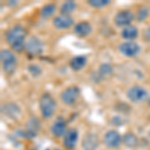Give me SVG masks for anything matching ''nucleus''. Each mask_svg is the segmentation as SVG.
<instances>
[{
  "instance_id": "nucleus-1",
  "label": "nucleus",
  "mask_w": 150,
  "mask_h": 150,
  "mask_svg": "<svg viewBox=\"0 0 150 150\" xmlns=\"http://www.w3.org/2000/svg\"><path fill=\"white\" fill-rule=\"evenodd\" d=\"M6 42L14 51H22L26 44V30L23 26L16 24L9 28L6 32Z\"/></svg>"
},
{
  "instance_id": "nucleus-2",
  "label": "nucleus",
  "mask_w": 150,
  "mask_h": 150,
  "mask_svg": "<svg viewBox=\"0 0 150 150\" xmlns=\"http://www.w3.org/2000/svg\"><path fill=\"white\" fill-rule=\"evenodd\" d=\"M0 58H1L2 68L4 72L8 75L14 73L17 67V58L15 54L8 49H2L0 52Z\"/></svg>"
},
{
  "instance_id": "nucleus-3",
  "label": "nucleus",
  "mask_w": 150,
  "mask_h": 150,
  "mask_svg": "<svg viewBox=\"0 0 150 150\" xmlns=\"http://www.w3.org/2000/svg\"><path fill=\"white\" fill-rule=\"evenodd\" d=\"M56 101L49 93H44L41 95L39 100V108L41 115L44 118H50L54 114L56 109Z\"/></svg>"
},
{
  "instance_id": "nucleus-4",
  "label": "nucleus",
  "mask_w": 150,
  "mask_h": 150,
  "mask_svg": "<svg viewBox=\"0 0 150 150\" xmlns=\"http://www.w3.org/2000/svg\"><path fill=\"white\" fill-rule=\"evenodd\" d=\"M24 49L26 50V52L28 54L32 55V56H35V55H39L43 52V43L39 38L35 37V36H31L29 39L26 41L25 44V48Z\"/></svg>"
},
{
  "instance_id": "nucleus-5",
  "label": "nucleus",
  "mask_w": 150,
  "mask_h": 150,
  "mask_svg": "<svg viewBox=\"0 0 150 150\" xmlns=\"http://www.w3.org/2000/svg\"><path fill=\"white\" fill-rule=\"evenodd\" d=\"M79 93H80V91H79V88L77 86H69L62 91L60 97H61L62 102L64 104H66V105H72L78 99Z\"/></svg>"
},
{
  "instance_id": "nucleus-6",
  "label": "nucleus",
  "mask_w": 150,
  "mask_h": 150,
  "mask_svg": "<svg viewBox=\"0 0 150 150\" xmlns=\"http://www.w3.org/2000/svg\"><path fill=\"white\" fill-rule=\"evenodd\" d=\"M147 95H148V93H147L146 89L143 88L142 86H138V85L132 86L127 91L128 99L135 103L141 102V101L145 100L147 98Z\"/></svg>"
},
{
  "instance_id": "nucleus-7",
  "label": "nucleus",
  "mask_w": 150,
  "mask_h": 150,
  "mask_svg": "<svg viewBox=\"0 0 150 150\" xmlns=\"http://www.w3.org/2000/svg\"><path fill=\"white\" fill-rule=\"evenodd\" d=\"M141 47L134 41H127L119 45V51L126 57H134L140 52Z\"/></svg>"
},
{
  "instance_id": "nucleus-8",
  "label": "nucleus",
  "mask_w": 150,
  "mask_h": 150,
  "mask_svg": "<svg viewBox=\"0 0 150 150\" xmlns=\"http://www.w3.org/2000/svg\"><path fill=\"white\" fill-rule=\"evenodd\" d=\"M134 19V15L130 10H121L119 11L114 17V23L118 27H126L130 25Z\"/></svg>"
},
{
  "instance_id": "nucleus-9",
  "label": "nucleus",
  "mask_w": 150,
  "mask_h": 150,
  "mask_svg": "<svg viewBox=\"0 0 150 150\" xmlns=\"http://www.w3.org/2000/svg\"><path fill=\"white\" fill-rule=\"evenodd\" d=\"M122 141V138L120 134L117 131L114 130H110V131L106 132L104 135V143L109 148H117L120 146Z\"/></svg>"
},
{
  "instance_id": "nucleus-10",
  "label": "nucleus",
  "mask_w": 150,
  "mask_h": 150,
  "mask_svg": "<svg viewBox=\"0 0 150 150\" xmlns=\"http://www.w3.org/2000/svg\"><path fill=\"white\" fill-rule=\"evenodd\" d=\"M74 24L73 18L70 15H65V14H60L53 19V25L55 28L63 30V29L70 28Z\"/></svg>"
},
{
  "instance_id": "nucleus-11",
  "label": "nucleus",
  "mask_w": 150,
  "mask_h": 150,
  "mask_svg": "<svg viewBox=\"0 0 150 150\" xmlns=\"http://www.w3.org/2000/svg\"><path fill=\"white\" fill-rule=\"evenodd\" d=\"M77 140H78V132H77L76 129L71 128V129L67 130L66 134L64 135L63 144L66 148L73 149L77 143Z\"/></svg>"
},
{
  "instance_id": "nucleus-12",
  "label": "nucleus",
  "mask_w": 150,
  "mask_h": 150,
  "mask_svg": "<svg viewBox=\"0 0 150 150\" xmlns=\"http://www.w3.org/2000/svg\"><path fill=\"white\" fill-rule=\"evenodd\" d=\"M51 132L55 137H62L66 134L67 128H66V123L64 122L63 119L59 118L56 121L52 124L51 126Z\"/></svg>"
},
{
  "instance_id": "nucleus-13",
  "label": "nucleus",
  "mask_w": 150,
  "mask_h": 150,
  "mask_svg": "<svg viewBox=\"0 0 150 150\" xmlns=\"http://www.w3.org/2000/svg\"><path fill=\"white\" fill-rule=\"evenodd\" d=\"M92 31V27H91L90 23L87 21H81L78 22L76 25H74V32L76 35L81 36V37H85V36L89 35Z\"/></svg>"
},
{
  "instance_id": "nucleus-14",
  "label": "nucleus",
  "mask_w": 150,
  "mask_h": 150,
  "mask_svg": "<svg viewBox=\"0 0 150 150\" xmlns=\"http://www.w3.org/2000/svg\"><path fill=\"white\" fill-rule=\"evenodd\" d=\"M86 62H87L86 56H84V55H78V56H74L70 60L69 65L72 70H74V71H79V70H81L85 66Z\"/></svg>"
},
{
  "instance_id": "nucleus-15",
  "label": "nucleus",
  "mask_w": 150,
  "mask_h": 150,
  "mask_svg": "<svg viewBox=\"0 0 150 150\" xmlns=\"http://www.w3.org/2000/svg\"><path fill=\"white\" fill-rule=\"evenodd\" d=\"M138 29L137 27H135L134 25H128L126 27H124L121 31V36L122 38L126 40H134L135 38H137L138 36Z\"/></svg>"
},
{
  "instance_id": "nucleus-16",
  "label": "nucleus",
  "mask_w": 150,
  "mask_h": 150,
  "mask_svg": "<svg viewBox=\"0 0 150 150\" xmlns=\"http://www.w3.org/2000/svg\"><path fill=\"white\" fill-rule=\"evenodd\" d=\"M97 138L93 134H87L83 139V148L85 150H94L97 147Z\"/></svg>"
},
{
  "instance_id": "nucleus-17",
  "label": "nucleus",
  "mask_w": 150,
  "mask_h": 150,
  "mask_svg": "<svg viewBox=\"0 0 150 150\" xmlns=\"http://www.w3.org/2000/svg\"><path fill=\"white\" fill-rule=\"evenodd\" d=\"M55 11H56V5L54 3H49L46 4L41 8L40 10V16L44 19L50 18L52 15H54Z\"/></svg>"
},
{
  "instance_id": "nucleus-18",
  "label": "nucleus",
  "mask_w": 150,
  "mask_h": 150,
  "mask_svg": "<svg viewBox=\"0 0 150 150\" xmlns=\"http://www.w3.org/2000/svg\"><path fill=\"white\" fill-rule=\"evenodd\" d=\"M76 3L74 1H65L63 4L61 5V13L65 14V15H69L70 13H72L75 9H76Z\"/></svg>"
},
{
  "instance_id": "nucleus-19",
  "label": "nucleus",
  "mask_w": 150,
  "mask_h": 150,
  "mask_svg": "<svg viewBox=\"0 0 150 150\" xmlns=\"http://www.w3.org/2000/svg\"><path fill=\"white\" fill-rule=\"evenodd\" d=\"M113 72L112 66L108 63H103L102 65H100L98 69V74L99 76H101L102 78H107L109 77Z\"/></svg>"
},
{
  "instance_id": "nucleus-20",
  "label": "nucleus",
  "mask_w": 150,
  "mask_h": 150,
  "mask_svg": "<svg viewBox=\"0 0 150 150\" xmlns=\"http://www.w3.org/2000/svg\"><path fill=\"white\" fill-rule=\"evenodd\" d=\"M123 142H124L127 146L132 147L137 144V138L132 133H127V134H125L124 137H123Z\"/></svg>"
},
{
  "instance_id": "nucleus-21",
  "label": "nucleus",
  "mask_w": 150,
  "mask_h": 150,
  "mask_svg": "<svg viewBox=\"0 0 150 150\" xmlns=\"http://www.w3.org/2000/svg\"><path fill=\"white\" fill-rule=\"evenodd\" d=\"M88 4L94 8H102V7H105L108 4H110V1L109 0H89Z\"/></svg>"
},
{
  "instance_id": "nucleus-22",
  "label": "nucleus",
  "mask_w": 150,
  "mask_h": 150,
  "mask_svg": "<svg viewBox=\"0 0 150 150\" xmlns=\"http://www.w3.org/2000/svg\"><path fill=\"white\" fill-rule=\"evenodd\" d=\"M148 14H149V8H147V7H142V8H140L138 12H137L136 19L139 22H142V21H144L145 19L147 18Z\"/></svg>"
},
{
  "instance_id": "nucleus-23",
  "label": "nucleus",
  "mask_w": 150,
  "mask_h": 150,
  "mask_svg": "<svg viewBox=\"0 0 150 150\" xmlns=\"http://www.w3.org/2000/svg\"><path fill=\"white\" fill-rule=\"evenodd\" d=\"M28 70H29V72L33 75V76H38V75L41 74L40 67L37 66V65H35V64H31L30 66L28 67Z\"/></svg>"
},
{
  "instance_id": "nucleus-24",
  "label": "nucleus",
  "mask_w": 150,
  "mask_h": 150,
  "mask_svg": "<svg viewBox=\"0 0 150 150\" xmlns=\"http://www.w3.org/2000/svg\"><path fill=\"white\" fill-rule=\"evenodd\" d=\"M144 37H145V39H146V40L150 41V27L147 28L146 30L144 31Z\"/></svg>"
},
{
  "instance_id": "nucleus-25",
  "label": "nucleus",
  "mask_w": 150,
  "mask_h": 150,
  "mask_svg": "<svg viewBox=\"0 0 150 150\" xmlns=\"http://www.w3.org/2000/svg\"><path fill=\"white\" fill-rule=\"evenodd\" d=\"M148 104H149V106H150V98H149V100H148Z\"/></svg>"
}]
</instances>
